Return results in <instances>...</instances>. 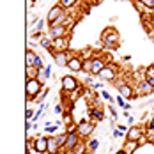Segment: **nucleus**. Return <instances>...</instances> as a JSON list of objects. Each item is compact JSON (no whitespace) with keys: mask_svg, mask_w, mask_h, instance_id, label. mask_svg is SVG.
I'll use <instances>...</instances> for the list:
<instances>
[{"mask_svg":"<svg viewBox=\"0 0 154 154\" xmlns=\"http://www.w3.org/2000/svg\"><path fill=\"white\" fill-rule=\"evenodd\" d=\"M43 87H45V85H43L37 78L27 80V83H25V94H27L29 101H30V99H35V97H37V94L43 91Z\"/></svg>","mask_w":154,"mask_h":154,"instance_id":"obj_1","label":"nucleus"},{"mask_svg":"<svg viewBox=\"0 0 154 154\" xmlns=\"http://www.w3.org/2000/svg\"><path fill=\"white\" fill-rule=\"evenodd\" d=\"M101 43L106 45V46H117V43H119V32L115 30V29H112V27H108L106 30H103V34H101Z\"/></svg>","mask_w":154,"mask_h":154,"instance_id":"obj_2","label":"nucleus"},{"mask_svg":"<svg viewBox=\"0 0 154 154\" xmlns=\"http://www.w3.org/2000/svg\"><path fill=\"white\" fill-rule=\"evenodd\" d=\"M97 78H99L101 82H115V78H117V66L106 64V66L101 69V73L97 75Z\"/></svg>","mask_w":154,"mask_h":154,"instance_id":"obj_3","label":"nucleus"},{"mask_svg":"<svg viewBox=\"0 0 154 154\" xmlns=\"http://www.w3.org/2000/svg\"><path fill=\"white\" fill-rule=\"evenodd\" d=\"M69 32L71 29L67 25H51L48 29V35L51 39H57V37H69Z\"/></svg>","mask_w":154,"mask_h":154,"instance_id":"obj_4","label":"nucleus"},{"mask_svg":"<svg viewBox=\"0 0 154 154\" xmlns=\"http://www.w3.org/2000/svg\"><path fill=\"white\" fill-rule=\"evenodd\" d=\"M78 85H80V82L76 80V76H73V75L62 76V92H75V91H78Z\"/></svg>","mask_w":154,"mask_h":154,"instance_id":"obj_5","label":"nucleus"},{"mask_svg":"<svg viewBox=\"0 0 154 154\" xmlns=\"http://www.w3.org/2000/svg\"><path fill=\"white\" fill-rule=\"evenodd\" d=\"M94 122L91 121H80L78 122V135L82 137V138H87V137H91L94 133Z\"/></svg>","mask_w":154,"mask_h":154,"instance_id":"obj_6","label":"nucleus"},{"mask_svg":"<svg viewBox=\"0 0 154 154\" xmlns=\"http://www.w3.org/2000/svg\"><path fill=\"white\" fill-rule=\"evenodd\" d=\"M51 55H53V60H55V64L59 67H67L69 59H71V55L67 53V50H64V51H53Z\"/></svg>","mask_w":154,"mask_h":154,"instance_id":"obj_7","label":"nucleus"},{"mask_svg":"<svg viewBox=\"0 0 154 154\" xmlns=\"http://www.w3.org/2000/svg\"><path fill=\"white\" fill-rule=\"evenodd\" d=\"M82 140V137L78 133H67V140H66V145H64V151L66 152H73L75 147L78 145V142Z\"/></svg>","mask_w":154,"mask_h":154,"instance_id":"obj_8","label":"nucleus"},{"mask_svg":"<svg viewBox=\"0 0 154 154\" xmlns=\"http://www.w3.org/2000/svg\"><path fill=\"white\" fill-rule=\"evenodd\" d=\"M69 46V37H57L51 39V53L53 51H64Z\"/></svg>","mask_w":154,"mask_h":154,"instance_id":"obj_9","label":"nucleus"},{"mask_svg":"<svg viewBox=\"0 0 154 154\" xmlns=\"http://www.w3.org/2000/svg\"><path fill=\"white\" fill-rule=\"evenodd\" d=\"M32 147L37 154H43V152H48V138L46 137H37L35 140H32Z\"/></svg>","mask_w":154,"mask_h":154,"instance_id":"obj_10","label":"nucleus"},{"mask_svg":"<svg viewBox=\"0 0 154 154\" xmlns=\"http://www.w3.org/2000/svg\"><path fill=\"white\" fill-rule=\"evenodd\" d=\"M64 13H66V9L62 7L60 4H55V5H53V7H51L50 11H48V14H46L48 23H53V21H55V20L59 18V16H62Z\"/></svg>","mask_w":154,"mask_h":154,"instance_id":"obj_11","label":"nucleus"},{"mask_svg":"<svg viewBox=\"0 0 154 154\" xmlns=\"http://www.w3.org/2000/svg\"><path fill=\"white\" fill-rule=\"evenodd\" d=\"M142 137H143V131H142V128H137V126H133L126 131V142H138Z\"/></svg>","mask_w":154,"mask_h":154,"instance_id":"obj_12","label":"nucleus"},{"mask_svg":"<svg viewBox=\"0 0 154 154\" xmlns=\"http://www.w3.org/2000/svg\"><path fill=\"white\" fill-rule=\"evenodd\" d=\"M137 92H138V96H149L154 92V87L149 83V80H142L137 83Z\"/></svg>","mask_w":154,"mask_h":154,"instance_id":"obj_13","label":"nucleus"},{"mask_svg":"<svg viewBox=\"0 0 154 154\" xmlns=\"http://www.w3.org/2000/svg\"><path fill=\"white\" fill-rule=\"evenodd\" d=\"M67 67H69L71 71H82V69H83V57H80V55H71Z\"/></svg>","mask_w":154,"mask_h":154,"instance_id":"obj_14","label":"nucleus"},{"mask_svg":"<svg viewBox=\"0 0 154 154\" xmlns=\"http://www.w3.org/2000/svg\"><path fill=\"white\" fill-rule=\"evenodd\" d=\"M117 89H119V92L122 94L126 99H131L135 96V91H133V87L129 83H121V85H117Z\"/></svg>","mask_w":154,"mask_h":154,"instance_id":"obj_15","label":"nucleus"},{"mask_svg":"<svg viewBox=\"0 0 154 154\" xmlns=\"http://www.w3.org/2000/svg\"><path fill=\"white\" fill-rule=\"evenodd\" d=\"M105 66H106V62L103 60L101 57H92V75H96V76H97Z\"/></svg>","mask_w":154,"mask_h":154,"instance_id":"obj_16","label":"nucleus"},{"mask_svg":"<svg viewBox=\"0 0 154 154\" xmlns=\"http://www.w3.org/2000/svg\"><path fill=\"white\" fill-rule=\"evenodd\" d=\"M59 151H60V145L57 143V138H55V135H53V137L48 138V152L55 154V152H59Z\"/></svg>","mask_w":154,"mask_h":154,"instance_id":"obj_17","label":"nucleus"},{"mask_svg":"<svg viewBox=\"0 0 154 154\" xmlns=\"http://www.w3.org/2000/svg\"><path fill=\"white\" fill-rule=\"evenodd\" d=\"M35 60H37V53L29 48L25 53V66H35Z\"/></svg>","mask_w":154,"mask_h":154,"instance_id":"obj_18","label":"nucleus"},{"mask_svg":"<svg viewBox=\"0 0 154 154\" xmlns=\"http://www.w3.org/2000/svg\"><path fill=\"white\" fill-rule=\"evenodd\" d=\"M37 73H39V69H37L35 66H27V67H25V78H27V80L37 78Z\"/></svg>","mask_w":154,"mask_h":154,"instance_id":"obj_19","label":"nucleus"},{"mask_svg":"<svg viewBox=\"0 0 154 154\" xmlns=\"http://www.w3.org/2000/svg\"><path fill=\"white\" fill-rule=\"evenodd\" d=\"M89 151V143L87 142H83V140H80L78 142V145L75 147V151H73V154H83Z\"/></svg>","mask_w":154,"mask_h":154,"instance_id":"obj_20","label":"nucleus"},{"mask_svg":"<svg viewBox=\"0 0 154 154\" xmlns=\"http://www.w3.org/2000/svg\"><path fill=\"white\" fill-rule=\"evenodd\" d=\"M85 75H92V57H87L83 59V69H82Z\"/></svg>","mask_w":154,"mask_h":154,"instance_id":"obj_21","label":"nucleus"},{"mask_svg":"<svg viewBox=\"0 0 154 154\" xmlns=\"http://www.w3.org/2000/svg\"><path fill=\"white\" fill-rule=\"evenodd\" d=\"M138 145H140L138 142H124V147H122V149H124L128 154H131L135 149H137V147H138Z\"/></svg>","mask_w":154,"mask_h":154,"instance_id":"obj_22","label":"nucleus"},{"mask_svg":"<svg viewBox=\"0 0 154 154\" xmlns=\"http://www.w3.org/2000/svg\"><path fill=\"white\" fill-rule=\"evenodd\" d=\"M55 138H57V143L60 145V149H64V145H66V140H67V131L55 135Z\"/></svg>","mask_w":154,"mask_h":154,"instance_id":"obj_23","label":"nucleus"},{"mask_svg":"<svg viewBox=\"0 0 154 154\" xmlns=\"http://www.w3.org/2000/svg\"><path fill=\"white\" fill-rule=\"evenodd\" d=\"M78 2H80V0H59V4H60L64 9H71V7H75Z\"/></svg>","mask_w":154,"mask_h":154,"instance_id":"obj_24","label":"nucleus"},{"mask_svg":"<svg viewBox=\"0 0 154 154\" xmlns=\"http://www.w3.org/2000/svg\"><path fill=\"white\" fill-rule=\"evenodd\" d=\"M39 43H41V46L45 48V50H48V51H51V37H50V35H46V37H43V39H41Z\"/></svg>","mask_w":154,"mask_h":154,"instance_id":"obj_25","label":"nucleus"},{"mask_svg":"<svg viewBox=\"0 0 154 154\" xmlns=\"http://www.w3.org/2000/svg\"><path fill=\"white\" fill-rule=\"evenodd\" d=\"M87 143H89V152H96V151H97V147H99V140L97 138H92L91 140V142H87Z\"/></svg>","mask_w":154,"mask_h":154,"instance_id":"obj_26","label":"nucleus"},{"mask_svg":"<svg viewBox=\"0 0 154 154\" xmlns=\"http://www.w3.org/2000/svg\"><path fill=\"white\" fill-rule=\"evenodd\" d=\"M48 78H50V76H48L46 71H45V69H39V73H37V80H39L43 85H46V80H48Z\"/></svg>","mask_w":154,"mask_h":154,"instance_id":"obj_27","label":"nucleus"},{"mask_svg":"<svg viewBox=\"0 0 154 154\" xmlns=\"http://www.w3.org/2000/svg\"><path fill=\"white\" fill-rule=\"evenodd\" d=\"M46 18H39V21L35 23V32H43L45 30V25H46Z\"/></svg>","mask_w":154,"mask_h":154,"instance_id":"obj_28","label":"nucleus"},{"mask_svg":"<svg viewBox=\"0 0 154 154\" xmlns=\"http://www.w3.org/2000/svg\"><path fill=\"white\" fill-rule=\"evenodd\" d=\"M124 99H126V97H124V96H122L121 92H119V96L115 97V101H117V105H119L121 108H124V110H128V103H126Z\"/></svg>","mask_w":154,"mask_h":154,"instance_id":"obj_29","label":"nucleus"},{"mask_svg":"<svg viewBox=\"0 0 154 154\" xmlns=\"http://www.w3.org/2000/svg\"><path fill=\"white\" fill-rule=\"evenodd\" d=\"M143 73H145V80H151V78L154 76V64H151V66H149Z\"/></svg>","mask_w":154,"mask_h":154,"instance_id":"obj_30","label":"nucleus"},{"mask_svg":"<svg viewBox=\"0 0 154 154\" xmlns=\"http://www.w3.org/2000/svg\"><path fill=\"white\" fill-rule=\"evenodd\" d=\"M46 94H48V87L45 85V87H43V91H41V92L37 94V97H35V101H39V103H43V97H45Z\"/></svg>","mask_w":154,"mask_h":154,"instance_id":"obj_31","label":"nucleus"},{"mask_svg":"<svg viewBox=\"0 0 154 154\" xmlns=\"http://www.w3.org/2000/svg\"><path fill=\"white\" fill-rule=\"evenodd\" d=\"M91 113H94V117H96L97 121H101V119L105 117V113H103L101 110H97V108H94V110H92V112H91Z\"/></svg>","mask_w":154,"mask_h":154,"instance_id":"obj_32","label":"nucleus"},{"mask_svg":"<svg viewBox=\"0 0 154 154\" xmlns=\"http://www.w3.org/2000/svg\"><path fill=\"white\" fill-rule=\"evenodd\" d=\"M57 128H59L57 124H55V126H51L50 122H46V128H45V129H46V133H55V131H57Z\"/></svg>","mask_w":154,"mask_h":154,"instance_id":"obj_33","label":"nucleus"},{"mask_svg":"<svg viewBox=\"0 0 154 154\" xmlns=\"http://www.w3.org/2000/svg\"><path fill=\"white\" fill-rule=\"evenodd\" d=\"M66 131H67V133H78V124H69Z\"/></svg>","mask_w":154,"mask_h":154,"instance_id":"obj_34","label":"nucleus"},{"mask_svg":"<svg viewBox=\"0 0 154 154\" xmlns=\"http://www.w3.org/2000/svg\"><path fill=\"white\" fill-rule=\"evenodd\" d=\"M108 112H110V115H112V119H113V121L119 117V113L115 112V108H113V106H108Z\"/></svg>","mask_w":154,"mask_h":154,"instance_id":"obj_35","label":"nucleus"},{"mask_svg":"<svg viewBox=\"0 0 154 154\" xmlns=\"http://www.w3.org/2000/svg\"><path fill=\"white\" fill-rule=\"evenodd\" d=\"M35 67L37 69H45V64H43V59L37 55V60H35Z\"/></svg>","mask_w":154,"mask_h":154,"instance_id":"obj_36","label":"nucleus"},{"mask_svg":"<svg viewBox=\"0 0 154 154\" xmlns=\"http://www.w3.org/2000/svg\"><path fill=\"white\" fill-rule=\"evenodd\" d=\"M101 97H103V99H106V101H113V97H112L106 91H101Z\"/></svg>","mask_w":154,"mask_h":154,"instance_id":"obj_37","label":"nucleus"},{"mask_svg":"<svg viewBox=\"0 0 154 154\" xmlns=\"http://www.w3.org/2000/svg\"><path fill=\"white\" fill-rule=\"evenodd\" d=\"M140 2H143L149 9H154V0H140Z\"/></svg>","mask_w":154,"mask_h":154,"instance_id":"obj_38","label":"nucleus"},{"mask_svg":"<svg viewBox=\"0 0 154 154\" xmlns=\"http://www.w3.org/2000/svg\"><path fill=\"white\" fill-rule=\"evenodd\" d=\"M34 115H35V113L32 112L30 108H29V110H27V113H25V117H27V121H30V119H34Z\"/></svg>","mask_w":154,"mask_h":154,"instance_id":"obj_39","label":"nucleus"},{"mask_svg":"<svg viewBox=\"0 0 154 154\" xmlns=\"http://www.w3.org/2000/svg\"><path fill=\"white\" fill-rule=\"evenodd\" d=\"M112 135H113V138H119V137H122V131H121V129H113Z\"/></svg>","mask_w":154,"mask_h":154,"instance_id":"obj_40","label":"nucleus"},{"mask_svg":"<svg viewBox=\"0 0 154 154\" xmlns=\"http://www.w3.org/2000/svg\"><path fill=\"white\" fill-rule=\"evenodd\" d=\"M92 87H94V89H101V87H103V83H101V82H96V83H92Z\"/></svg>","mask_w":154,"mask_h":154,"instance_id":"obj_41","label":"nucleus"},{"mask_svg":"<svg viewBox=\"0 0 154 154\" xmlns=\"http://www.w3.org/2000/svg\"><path fill=\"white\" fill-rule=\"evenodd\" d=\"M147 128H149L151 131H154V119H152V121H149V124H147Z\"/></svg>","mask_w":154,"mask_h":154,"instance_id":"obj_42","label":"nucleus"},{"mask_svg":"<svg viewBox=\"0 0 154 154\" xmlns=\"http://www.w3.org/2000/svg\"><path fill=\"white\" fill-rule=\"evenodd\" d=\"M55 113H62V106H60V105H57V106H55Z\"/></svg>","mask_w":154,"mask_h":154,"instance_id":"obj_43","label":"nucleus"},{"mask_svg":"<svg viewBox=\"0 0 154 154\" xmlns=\"http://www.w3.org/2000/svg\"><path fill=\"white\" fill-rule=\"evenodd\" d=\"M115 154H128V152H126L124 149H119V151H117V152H115Z\"/></svg>","mask_w":154,"mask_h":154,"instance_id":"obj_44","label":"nucleus"},{"mask_svg":"<svg viewBox=\"0 0 154 154\" xmlns=\"http://www.w3.org/2000/svg\"><path fill=\"white\" fill-rule=\"evenodd\" d=\"M149 83H151V85H152V87H154V76L151 78V80H149Z\"/></svg>","mask_w":154,"mask_h":154,"instance_id":"obj_45","label":"nucleus"},{"mask_svg":"<svg viewBox=\"0 0 154 154\" xmlns=\"http://www.w3.org/2000/svg\"><path fill=\"white\" fill-rule=\"evenodd\" d=\"M83 154H92V152H89V151H87V152H83Z\"/></svg>","mask_w":154,"mask_h":154,"instance_id":"obj_46","label":"nucleus"},{"mask_svg":"<svg viewBox=\"0 0 154 154\" xmlns=\"http://www.w3.org/2000/svg\"><path fill=\"white\" fill-rule=\"evenodd\" d=\"M152 21H154V14H152Z\"/></svg>","mask_w":154,"mask_h":154,"instance_id":"obj_47","label":"nucleus"}]
</instances>
